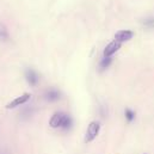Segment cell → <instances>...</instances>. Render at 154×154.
Segmentation results:
<instances>
[{
	"instance_id": "obj_1",
	"label": "cell",
	"mask_w": 154,
	"mask_h": 154,
	"mask_svg": "<svg viewBox=\"0 0 154 154\" xmlns=\"http://www.w3.org/2000/svg\"><path fill=\"white\" fill-rule=\"evenodd\" d=\"M49 125L51 128H61L63 130H68L72 127V118L65 112H55L49 121Z\"/></svg>"
},
{
	"instance_id": "obj_2",
	"label": "cell",
	"mask_w": 154,
	"mask_h": 154,
	"mask_svg": "<svg viewBox=\"0 0 154 154\" xmlns=\"http://www.w3.org/2000/svg\"><path fill=\"white\" fill-rule=\"evenodd\" d=\"M99 129H100V124L98 122H96V121L91 122L87 127V131L85 135V142H92L99 134Z\"/></svg>"
},
{
	"instance_id": "obj_3",
	"label": "cell",
	"mask_w": 154,
	"mask_h": 154,
	"mask_svg": "<svg viewBox=\"0 0 154 154\" xmlns=\"http://www.w3.org/2000/svg\"><path fill=\"white\" fill-rule=\"evenodd\" d=\"M30 93H24V94H22L20 97H17L16 99H13L12 102H10L7 105H6V108L7 109H13V108H17V106H20L22 104H24V103H26L29 99H30Z\"/></svg>"
},
{
	"instance_id": "obj_4",
	"label": "cell",
	"mask_w": 154,
	"mask_h": 154,
	"mask_svg": "<svg viewBox=\"0 0 154 154\" xmlns=\"http://www.w3.org/2000/svg\"><path fill=\"white\" fill-rule=\"evenodd\" d=\"M121 42H118V41H114V42H111V43H109L106 47H105V49H104V56L105 57H110V56H112L114 54H115L116 51L121 48Z\"/></svg>"
},
{
	"instance_id": "obj_5",
	"label": "cell",
	"mask_w": 154,
	"mask_h": 154,
	"mask_svg": "<svg viewBox=\"0 0 154 154\" xmlns=\"http://www.w3.org/2000/svg\"><path fill=\"white\" fill-rule=\"evenodd\" d=\"M133 36H134V32L133 31H130V30H121V31H118L115 35V39L122 43V42H125V41L131 39Z\"/></svg>"
},
{
	"instance_id": "obj_6",
	"label": "cell",
	"mask_w": 154,
	"mask_h": 154,
	"mask_svg": "<svg viewBox=\"0 0 154 154\" xmlns=\"http://www.w3.org/2000/svg\"><path fill=\"white\" fill-rule=\"evenodd\" d=\"M25 78H26V81L31 85V86H35V85H37V82H38V75L36 74V72L34 71V69H26L25 71Z\"/></svg>"
},
{
	"instance_id": "obj_7",
	"label": "cell",
	"mask_w": 154,
	"mask_h": 154,
	"mask_svg": "<svg viewBox=\"0 0 154 154\" xmlns=\"http://www.w3.org/2000/svg\"><path fill=\"white\" fill-rule=\"evenodd\" d=\"M60 96H61L60 92L57 90H55V88H50V90H48L44 93V98L47 100H49V102H56V100H59L60 99Z\"/></svg>"
},
{
	"instance_id": "obj_8",
	"label": "cell",
	"mask_w": 154,
	"mask_h": 154,
	"mask_svg": "<svg viewBox=\"0 0 154 154\" xmlns=\"http://www.w3.org/2000/svg\"><path fill=\"white\" fill-rule=\"evenodd\" d=\"M8 32H7V29H6V26L2 24V23H0V42H6L7 39H8Z\"/></svg>"
},
{
	"instance_id": "obj_9",
	"label": "cell",
	"mask_w": 154,
	"mask_h": 154,
	"mask_svg": "<svg viewBox=\"0 0 154 154\" xmlns=\"http://www.w3.org/2000/svg\"><path fill=\"white\" fill-rule=\"evenodd\" d=\"M111 62H112V57H111V56H110V57H105V56H104V59H102V61L99 62V67H100V69L103 71V69L108 68V67L111 65Z\"/></svg>"
},
{
	"instance_id": "obj_10",
	"label": "cell",
	"mask_w": 154,
	"mask_h": 154,
	"mask_svg": "<svg viewBox=\"0 0 154 154\" xmlns=\"http://www.w3.org/2000/svg\"><path fill=\"white\" fill-rule=\"evenodd\" d=\"M124 115L128 122H133L135 119V112L131 110V109H125L124 110Z\"/></svg>"
},
{
	"instance_id": "obj_11",
	"label": "cell",
	"mask_w": 154,
	"mask_h": 154,
	"mask_svg": "<svg viewBox=\"0 0 154 154\" xmlns=\"http://www.w3.org/2000/svg\"><path fill=\"white\" fill-rule=\"evenodd\" d=\"M143 24L148 28H154V18H151V19H146L143 22Z\"/></svg>"
},
{
	"instance_id": "obj_12",
	"label": "cell",
	"mask_w": 154,
	"mask_h": 154,
	"mask_svg": "<svg viewBox=\"0 0 154 154\" xmlns=\"http://www.w3.org/2000/svg\"><path fill=\"white\" fill-rule=\"evenodd\" d=\"M0 154H10L5 148H0Z\"/></svg>"
}]
</instances>
